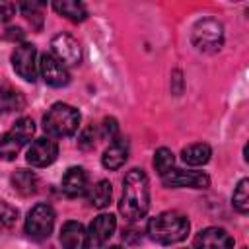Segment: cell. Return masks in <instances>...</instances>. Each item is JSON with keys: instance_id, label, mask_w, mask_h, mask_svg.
Wrapping results in <instances>:
<instances>
[{"instance_id": "obj_7", "label": "cell", "mask_w": 249, "mask_h": 249, "mask_svg": "<svg viewBox=\"0 0 249 249\" xmlns=\"http://www.w3.org/2000/svg\"><path fill=\"white\" fill-rule=\"evenodd\" d=\"M14 70L23 78L25 82H35L37 78V49L31 43H21L16 47L12 54Z\"/></svg>"}, {"instance_id": "obj_9", "label": "cell", "mask_w": 249, "mask_h": 249, "mask_svg": "<svg viewBox=\"0 0 249 249\" xmlns=\"http://www.w3.org/2000/svg\"><path fill=\"white\" fill-rule=\"evenodd\" d=\"M39 72H41V78L45 80V84L53 86V88H62L70 82V74L66 70V66L54 58L53 54L49 53H43L41 58H39Z\"/></svg>"}, {"instance_id": "obj_16", "label": "cell", "mask_w": 249, "mask_h": 249, "mask_svg": "<svg viewBox=\"0 0 249 249\" xmlns=\"http://www.w3.org/2000/svg\"><path fill=\"white\" fill-rule=\"evenodd\" d=\"M88 191V173L82 167H70L62 175V193L70 198L82 196Z\"/></svg>"}, {"instance_id": "obj_11", "label": "cell", "mask_w": 249, "mask_h": 249, "mask_svg": "<svg viewBox=\"0 0 249 249\" xmlns=\"http://www.w3.org/2000/svg\"><path fill=\"white\" fill-rule=\"evenodd\" d=\"M165 187H191V189H206L210 185V177L202 171H185L171 169L161 177Z\"/></svg>"}, {"instance_id": "obj_28", "label": "cell", "mask_w": 249, "mask_h": 249, "mask_svg": "<svg viewBox=\"0 0 249 249\" xmlns=\"http://www.w3.org/2000/svg\"><path fill=\"white\" fill-rule=\"evenodd\" d=\"M14 14H16V4L0 2V21H8Z\"/></svg>"}, {"instance_id": "obj_17", "label": "cell", "mask_w": 249, "mask_h": 249, "mask_svg": "<svg viewBox=\"0 0 249 249\" xmlns=\"http://www.w3.org/2000/svg\"><path fill=\"white\" fill-rule=\"evenodd\" d=\"M10 181H12L14 191L21 196H29L37 191V177L29 169H16Z\"/></svg>"}, {"instance_id": "obj_1", "label": "cell", "mask_w": 249, "mask_h": 249, "mask_svg": "<svg viewBox=\"0 0 249 249\" xmlns=\"http://www.w3.org/2000/svg\"><path fill=\"white\" fill-rule=\"evenodd\" d=\"M150 208V183L142 169H130L123 179L119 212L126 222H138Z\"/></svg>"}, {"instance_id": "obj_10", "label": "cell", "mask_w": 249, "mask_h": 249, "mask_svg": "<svg viewBox=\"0 0 249 249\" xmlns=\"http://www.w3.org/2000/svg\"><path fill=\"white\" fill-rule=\"evenodd\" d=\"M58 156V146L53 138H37L27 148V163L33 167H47L51 165Z\"/></svg>"}, {"instance_id": "obj_29", "label": "cell", "mask_w": 249, "mask_h": 249, "mask_svg": "<svg viewBox=\"0 0 249 249\" xmlns=\"http://www.w3.org/2000/svg\"><path fill=\"white\" fill-rule=\"evenodd\" d=\"M4 39H6V41H21V39H23V31H21L19 27H10V29H6V33H4Z\"/></svg>"}, {"instance_id": "obj_23", "label": "cell", "mask_w": 249, "mask_h": 249, "mask_svg": "<svg viewBox=\"0 0 249 249\" xmlns=\"http://www.w3.org/2000/svg\"><path fill=\"white\" fill-rule=\"evenodd\" d=\"M173 163H175V158H173L171 150H167V148L156 150V154H154V167H156V171H158L161 177H163L167 171L173 169Z\"/></svg>"}, {"instance_id": "obj_13", "label": "cell", "mask_w": 249, "mask_h": 249, "mask_svg": "<svg viewBox=\"0 0 249 249\" xmlns=\"http://www.w3.org/2000/svg\"><path fill=\"white\" fill-rule=\"evenodd\" d=\"M62 249H89V235L80 222H66L60 230Z\"/></svg>"}, {"instance_id": "obj_6", "label": "cell", "mask_w": 249, "mask_h": 249, "mask_svg": "<svg viewBox=\"0 0 249 249\" xmlns=\"http://www.w3.org/2000/svg\"><path fill=\"white\" fill-rule=\"evenodd\" d=\"M53 228H54V210L45 202L35 204L27 214L25 233L33 241H43V239H47L51 235Z\"/></svg>"}, {"instance_id": "obj_3", "label": "cell", "mask_w": 249, "mask_h": 249, "mask_svg": "<svg viewBox=\"0 0 249 249\" xmlns=\"http://www.w3.org/2000/svg\"><path fill=\"white\" fill-rule=\"evenodd\" d=\"M80 113L68 103H54L43 117V130L53 138L72 136L78 130Z\"/></svg>"}, {"instance_id": "obj_25", "label": "cell", "mask_w": 249, "mask_h": 249, "mask_svg": "<svg viewBox=\"0 0 249 249\" xmlns=\"http://www.w3.org/2000/svg\"><path fill=\"white\" fill-rule=\"evenodd\" d=\"M16 220H18V210L8 202H0V228H12Z\"/></svg>"}, {"instance_id": "obj_26", "label": "cell", "mask_w": 249, "mask_h": 249, "mask_svg": "<svg viewBox=\"0 0 249 249\" xmlns=\"http://www.w3.org/2000/svg\"><path fill=\"white\" fill-rule=\"evenodd\" d=\"M95 138H97V130H95L93 126H86V128L82 130L80 138H78V146H80L82 150H89V148L95 146Z\"/></svg>"}, {"instance_id": "obj_21", "label": "cell", "mask_w": 249, "mask_h": 249, "mask_svg": "<svg viewBox=\"0 0 249 249\" xmlns=\"http://www.w3.org/2000/svg\"><path fill=\"white\" fill-rule=\"evenodd\" d=\"M111 195H113L111 183L105 181V179H101V181H97V183L91 187V191H89V204L95 206V208H105V206H109V202H111Z\"/></svg>"}, {"instance_id": "obj_24", "label": "cell", "mask_w": 249, "mask_h": 249, "mask_svg": "<svg viewBox=\"0 0 249 249\" xmlns=\"http://www.w3.org/2000/svg\"><path fill=\"white\" fill-rule=\"evenodd\" d=\"M43 6L45 4H41V2H21L19 4V10H21V14L29 21L37 19V27H41V10H43Z\"/></svg>"}, {"instance_id": "obj_30", "label": "cell", "mask_w": 249, "mask_h": 249, "mask_svg": "<svg viewBox=\"0 0 249 249\" xmlns=\"http://www.w3.org/2000/svg\"><path fill=\"white\" fill-rule=\"evenodd\" d=\"M109 249H123V247H119V245H113V247H109Z\"/></svg>"}, {"instance_id": "obj_15", "label": "cell", "mask_w": 249, "mask_h": 249, "mask_svg": "<svg viewBox=\"0 0 249 249\" xmlns=\"http://www.w3.org/2000/svg\"><path fill=\"white\" fill-rule=\"evenodd\" d=\"M126 158H128V142L124 138H119L117 136L105 148V152L101 156V163H103L105 169H111L113 171V169H119L121 165H124Z\"/></svg>"}, {"instance_id": "obj_19", "label": "cell", "mask_w": 249, "mask_h": 249, "mask_svg": "<svg viewBox=\"0 0 249 249\" xmlns=\"http://www.w3.org/2000/svg\"><path fill=\"white\" fill-rule=\"evenodd\" d=\"M212 156V150L208 144H202V142H196V144H191L187 148H183L181 152V158L185 163L189 165H204Z\"/></svg>"}, {"instance_id": "obj_5", "label": "cell", "mask_w": 249, "mask_h": 249, "mask_svg": "<svg viewBox=\"0 0 249 249\" xmlns=\"http://www.w3.org/2000/svg\"><path fill=\"white\" fill-rule=\"evenodd\" d=\"M191 41L200 53H216L224 43V27L214 18L198 19L193 27Z\"/></svg>"}, {"instance_id": "obj_4", "label": "cell", "mask_w": 249, "mask_h": 249, "mask_svg": "<svg viewBox=\"0 0 249 249\" xmlns=\"http://www.w3.org/2000/svg\"><path fill=\"white\" fill-rule=\"evenodd\" d=\"M35 134V123L29 117H21L16 121V124L0 138V160L12 161L19 154V150L31 140Z\"/></svg>"}, {"instance_id": "obj_22", "label": "cell", "mask_w": 249, "mask_h": 249, "mask_svg": "<svg viewBox=\"0 0 249 249\" xmlns=\"http://www.w3.org/2000/svg\"><path fill=\"white\" fill-rule=\"evenodd\" d=\"M231 202L239 214H247V210H249V181L247 179H241L237 183L233 196H231Z\"/></svg>"}, {"instance_id": "obj_14", "label": "cell", "mask_w": 249, "mask_h": 249, "mask_svg": "<svg viewBox=\"0 0 249 249\" xmlns=\"http://www.w3.org/2000/svg\"><path fill=\"white\" fill-rule=\"evenodd\" d=\"M115 228H117V220L113 214H99L97 218H93V222L89 224V243L101 247L105 245L111 235L115 233Z\"/></svg>"}, {"instance_id": "obj_20", "label": "cell", "mask_w": 249, "mask_h": 249, "mask_svg": "<svg viewBox=\"0 0 249 249\" xmlns=\"http://www.w3.org/2000/svg\"><path fill=\"white\" fill-rule=\"evenodd\" d=\"M23 107H25V99L18 89L10 86L0 88V111L2 113H16V111H21Z\"/></svg>"}, {"instance_id": "obj_2", "label": "cell", "mask_w": 249, "mask_h": 249, "mask_svg": "<svg viewBox=\"0 0 249 249\" xmlns=\"http://www.w3.org/2000/svg\"><path fill=\"white\" fill-rule=\"evenodd\" d=\"M189 228H191V224H189L187 216H183L175 210H167V212L154 216L148 222L146 231L152 241H156L160 245H171V243L183 241L189 233Z\"/></svg>"}, {"instance_id": "obj_8", "label": "cell", "mask_w": 249, "mask_h": 249, "mask_svg": "<svg viewBox=\"0 0 249 249\" xmlns=\"http://www.w3.org/2000/svg\"><path fill=\"white\" fill-rule=\"evenodd\" d=\"M51 49H53V56L58 58L64 66H74L82 60V51H80V43L68 35V33H58L51 39Z\"/></svg>"}, {"instance_id": "obj_27", "label": "cell", "mask_w": 249, "mask_h": 249, "mask_svg": "<svg viewBox=\"0 0 249 249\" xmlns=\"http://www.w3.org/2000/svg\"><path fill=\"white\" fill-rule=\"evenodd\" d=\"M101 134H103L107 140H115V138H117V134H119V124H117V119H113V117L103 119V124H101Z\"/></svg>"}, {"instance_id": "obj_18", "label": "cell", "mask_w": 249, "mask_h": 249, "mask_svg": "<svg viewBox=\"0 0 249 249\" xmlns=\"http://www.w3.org/2000/svg\"><path fill=\"white\" fill-rule=\"evenodd\" d=\"M54 12H58L60 16H64L70 21H84L88 18V10L82 2H74V0H62V2H53Z\"/></svg>"}, {"instance_id": "obj_12", "label": "cell", "mask_w": 249, "mask_h": 249, "mask_svg": "<svg viewBox=\"0 0 249 249\" xmlns=\"http://www.w3.org/2000/svg\"><path fill=\"white\" fill-rule=\"evenodd\" d=\"M195 249H233V239L224 228H204L195 237Z\"/></svg>"}]
</instances>
